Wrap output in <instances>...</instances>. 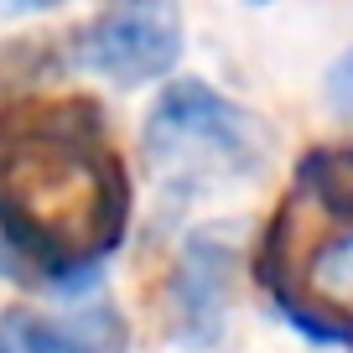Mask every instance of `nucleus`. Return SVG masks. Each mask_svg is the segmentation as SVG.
<instances>
[{
    "label": "nucleus",
    "mask_w": 353,
    "mask_h": 353,
    "mask_svg": "<svg viewBox=\"0 0 353 353\" xmlns=\"http://www.w3.org/2000/svg\"><path fill=\"white\" fill-rule=\"evenodd\" d=\"M130 223V176L94 99L0 110V244L57 286L94 281Z\"/></svg>",
    "instance_id": "f257e3e1"
},
{
    "label": "nucleus",
    "mask_w": 353,
    "mask_h": 353,
    "mask_svg": "<svg viewBox=\"0 0 353 353\" xmlns=\"http://www.w3.org/2000/svg\"><path fill=\"white\" fill-rule=\"evenodd\" d=\"M145 156L176 188H208L229 176H260L270 130L208 83H172L145 114Z\"/></svg>",
    "instance_id": "f03ea898"
},
{
    "label": "nucleus",
    "mask_w": 353,
    "mask_h": 353,
    "mask_svg": "<svg viewBox=\"0 0 353 353\" xmlns=\"http://www.w3.org/2000/svg\"><path fill=\"white\" fill-rule=\"evenodd\" d=\"M182 57L176 0H110L73 37V63L114 88H141L166 78Z\"/></svg>",
    "instance_id": "7ed1b4c3"
},
{
    "label": "nucleus",
    "mask_w": 353,
    "mask_h": 353,
    "mask_svg": "<svg viewBox=\"0 0 353 353\" xmlns=\"http://www.w3.org/2000/svg\"><path fill=\"white\" fill-rule=\"evenodd\" d=\"M265 281L312 343H353V229L317 244L307 270H276Z\"/></svg>",
    "instance_id": "20e7f679"
},
{
    "label": "nucleus",
    "mask_w": 353,
    "mask_h": 353,
    "mask_svg": "<svg viewBox=\"0 0 353 353\" xmlns=\"http://www.w3.org/2000/svg\"><path fill=\"white\" fill-rule=\"evenodd\" d=\"M234 250L223 234H198L172 270V327L188 348H213L229 312Z\"/></svg>",
    "instance_id": "39448f33"
},
{
    "label": "nucleus",
    "mask_w": 353,
    "mask_h": 353,
    "mask_svg": "<svg viewBox=\"0 0 353 353\" xmlns=\"http://www.w3.org/2000/svg\"><path fill=\"white\" fill-rule=\"evenodd\" d=\"M0 353H125V317L110 301L47 317L32 307L0 312Z\"/></svg>",
    "instance_id": "423d86ee"
},
{
    "label": "nucleus",
    "mask_w": 353,
    "mask_h": 353,
    "mask_svg": "<svg viewBox=\"0 0 353 353\" xmlns=\"http://www.w3.org/2000/svg\"><path fill=\"white\" fill-rule=\"evenodd\" d=\"M291 198L312 203L327 219L353 223V145H327V151H312L296 172V192Z\"/></svg>",
    "instance_id": "0eeeda50"
},
{
    "label": "nucleus",
    "mask_w": 353,
    "mask_h": 353,
    "mask_svg": "<svg viewBox=\"0 0 353 353\" xmlns=\"http://www.w3.org/2000/svg\"><path fill=\"white\" fill-rule=\"evenodd\" d=\"M322 99L332 104L338 114H353V47L327 68V83H322Z\"/></svg>",
    "instance_id": "6e6552de"
},
{
    "label": "nucleus",
    "mask_w": 353,
    "mask_h": 353,
    "mask_svg": "<svg viewBox=\"0 0 353 353\" xmlns=\"http://www.w3.org/2000/svg\"><path fill=\"white\" fill-rule=\"evenodd\" d=\"M11 11H52V6H63V0H6Z\"/></svg>",
    "instance_id": "1a4fd4ad"
},
{
    "label": "nucleus",
    "mask_w": 353,
    "mask_h": 353,
    "mask_svg": "<svg viewBox=\"0 0 353 353\" xmlns=\"http://www.w3.org/2000/svg\"><path fill=\"white\" fill-rule=\"evenodd\" d=\"M250 6H265V0H250Z\"/></svg>",
    "instance_id": "9d476101"
}]
</instances>
